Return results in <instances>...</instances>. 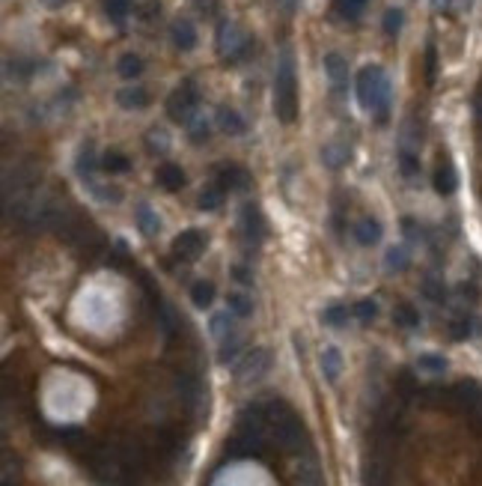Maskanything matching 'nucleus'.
<instances>
[{"label":"nucleus","mask_w":482,"mask_h":486,"mask_svg":"<svg viewBox=\"0 0 482 486\" xmlns=\"http://www.w3.org/2000/svg\"><path fill=\"white\" fill-rule=\"evenodd\" d=\"M117 102L125 110H141V108L149 105V93L143 90V87H122V90L117 93Z\"/></svg>","instance_id":"18"},{"label":"nucleus","mask_w":482,"mask_h":486,"mask_svg":"<svg viewBox=\"0 0 482 486\" xmlns=\"http://www.w3.org/2000/svg\"><path fill=\"white\" fill-rule=\"evenodd\" d=\"M435 75H438V51H435V45H429L426 48V84L429 87L435 84Z\"/></svg>","instance_id":"42"},{"label":"nucleus","mask_w":482,"mask_h":486,"mask_svg":"<svg viewBox=\"0 0 482 486\" xmlns=\"http://www.w3.org/2000/svg\"><path fill=\"white\" fill-rule=\"evenodd\" d=\"M420 290H423V295L429 298V302H435V305H443V298H447V290H443V283H441L438 278H432V275L423 281Z\"/></svg>","instance_id":"30"},{"label":"nucleus","mask_w":482,"mask_h":486,"mask_svg":"<svg viewBox=\"0 0 482 486\" xmlns=\"http://www.w3.org/2000/svg\"><path fill=\"white\" fill-rule=\"evenodd\" d=\"M238 349H241L238 334H226V338L221 340V361H223V364H230V361L238 355Z\"/></svg>","instance_id":"35"},{"label":"nucleus","mask_w":482,"mask_h":486,"mask_svg":"<svg viewBox=\"0 0 482 486\" xmlns=\"http://www.w3.org/2000/svg\"><path fill=\"white\" fill-rule=\"evenodd\" d=\"M200 105V93H197V84L194 81H185L182 87H176L167 98V114L173 122H191L194 120V110Z\"/></svg>","instance_id":"6"},{"label":"nucleus","mask_w":482,"mask_h":486,"mask_svg":"<svg viewBox=\"0 0 482 486\" xmlns=\"http://www.w3.org/2000/svg\"><path fill=\"white\" fill-rule=\"evenodd\" d=\"M268 367H271V352H268V349H250V352L235 364V379L241 385L256 382V379H262L265 373H268Z\"/></svg>","instance_id":"7"},{"label":"nucleus","mask_w":482,"mask_h":486,"mask_svg":"<svg viewBox=\"0 0 482 486\" xmlns=\"http://www.w3.org/2000/svg\"><path fill=\"white\" fill-rule=\"evenodd\" d=\"M230 310H233L235 316H241V319H245V316H250V314H253V302H250L247 295H241V293H233V295H230Z\"/></svg>","instance_id":"36"},{"label":"nucleus","mask_w":482,"mask_h":486,"mask_svg":"<svg viewBox=\"0 0 482 486\" xmlns=\"http://www.w3.org/2000/svg\"><path fill=\"white\" fill-rule=\"evenodd\" d=\"M325 72H327V78H331L334 84V90H346V84H349V63H346V57L342 54H327L325 57Z\"/></svg>","instance_id":"11"},{"label":"nucleus","mask_w":482,"mask_h":486,"mask_svg":"<svg viewBox=\"0 0 482 486\" xmlns=\"http://www.w3.org/2000/svg\"><path fill=\"white\" fill-rule=\"evenodd\" d=\"M247 182H250V177L241 167H223L221 170V188L226 191H245L247 188Z\"/></svg>","instance_id":"21"},{"label":"nucleus","mask_w":482,"mask_h":486,"mask_svg":"<svg viewBox=\"0 0 482 486\" xmlns=\"http://www.w3.org/2000/svg\"><path fill=\"white\" fill-rule=\"evenodd\" d=\"M420 370H426V373H447V358H441V355H420Z\"/></svg>","instance_id":"38"},{"label":"nucleus","mask_w":482,"mask_h":486,"mask_svg":"<svg viewBox=\"0 0 482 486\" xmlns=\"http://www.w3.org/2000/svg\"><path fill=\"white\" fill-rule=\"evenodd\" d=\"M322 373H325L327 382H337L339 379V373H342V355H339L337 346H327L325 352H322Z\"/></svg>","instance_id":"20"},{"label":"nucleus","mask_w":482,"mask_h":486,"mask_svg":"<svg viewBox=\"0 0 482 486\" xmlns=\"http://www.w3.org/2000/svg\"><path fill=\"white\" fill-rule=\"evenodd\" d=\"M471 331H474L471 319H455V322H450V334H452V340H467V338H471Z\"/></svg>","instance_id":"43"},{"label":"nucleus","mask_w":482,"mask_h":486,"mask_svg":"<svg viewBox=\"0 0 482 486\" xmlns=\"http://www.w3.org/2000/svg\"><path fill=\"white\" fill-rule=\"evenodd\" d=\"M265 412H268V423L274 430V439L277 445L283 447L289 454H301V447L307 445V430H304V423L298 421V415L292 412V409L280 400H274L265 406Z\"/></svg>","instance_id":"2"},{"label":"nucleus","mask_w":482,"mask_h":486,"mask_svg":"<svg viewBox=\"0 0 482 486\" xmlns=\"http://www.w3.org/2000/svg\"><path fill=\"white\" fill-rule=\"evenodd\" d=\"M354 316H358L363 326H370V322L378 316V305L372 302V298H363V302L354 305Z\"/></svg>","instance_id":"33"},{"label":"nucleus","mask_w":482,"mask_h":486,"mask_svg":"<svg viewBox=\"0 0 482 486\" xmlns=\"http://www.w3.org/2000/svg\"><path fill=\"white\" fill-rule=\"evenodd\" d=\"M354 239H358L360 245H378L382 242V224H378L375 218H363L358 227H354Z\"/></svg>","instance_id":"19"},{"label":"nucleus","mask_w":482,"mask_h":486,"mask_svg":"<svg viewBox=\"0 0 482 486\" xmlns=\"http://www.w3.org/2000/svg\"><path fill=\"white\" fill-rule=\"evenodd\" d=\"M129 9H131V0H105V12L113 18V21H122L125 15H129Z\"/></svg>","instance_id":"37"},{"label":"nucleus","mask_w":482,"mask_h":486,"mask_svg":"<svg viewBox=\"0 0 482 486\" xmlns=\"http://www.w3.org/2000/svg\"><path fill=\"white\" fill-rule=\"evenodd\" d=\"M218 129L223 134H233V138H238V134H245V120H241L238 110L233 108H218Z\"/></svg>","instance_id":"16"},{"label":"nucleus","mask_w":482,"mask_h":486,"mask_svg":"<svg viewBox=\"0 0 482 486\" xmlns=\"http://www.w3.org/2000/svg\"><path fill=\"white\" fill-rule=\"evenodd\" d=\"M48 4H57V0H48Z\"/></svg>","instance_id":"51"},{"label":"nucleus","mask_w":482,"mask_h":486,"mask_svg":"<svg viewBox=\"0 0 482 486\" xmlns=\"http://www.w3.org/2000/svg\"><path fill=\"white\" fill-rule=\"evenodd\" d=\"M322 322H325V326H331V328H342L349 322V307L346 305H331L322 314Z\"/></svg>","instance_id":"28"},{"label":"nucleus","mask_w":482,"mask_h":486,"mask_svg":"<svg viewBox=\"0 0 482 486\" xmlns=\"http://www.w3.org/2000/svg\"><path fill=\"white\" fill-rule=\"evenodd\" d=\"M402 24H405V15H402V9H387V12H384V21H382V27H384V33L390 36V39H396V36H399Z\"/></svg>","instance_id":"29"},{"label":"nucleus","mask_w":482,"mask_h":486,"mask_svg":"<svg viewBox=\"0 0 482 486\" xmlns=\"http://www.w3.org/2000/svg\"><path fill=\"white\" fill-rule=\"evenodd\" d=\"M384 263H387L390 271H405L411 260H408V251H405V248H390L387 257H384Z\"/></svg>","instance_id":"31"},{"label":"nucleus","mask_w":482,"mask_h":486,"mask_svg":"<svg viewBox=\"0 0 482 486\" xmlns=\"http://www.w3.org/2000/svg\"><path fill=\"white\" fill-rule=\"evenodd\" d=\"M447 4H450V0H435V6H438V9H443Z\"/></svg>","instance_id":"48"},{"label":"nucleus","mask_w":482,"mask_h":486,"mask_svg":"<svg viewBox=\"0 0 482 486\" xmlns=\"http://www.w3.org/2000/svg\"><path fill=\"white\" fill-rule=\"evenodd\" d=\"M393 322H396L399 328H417L420 326V314H417L411 305H399L396 310H393Z\"/></svg>","instance_id":"25"},{"label":"nucleus","mask_w":482,"mask_h":486,"mask_svg":"<svg viewBox=\"0 0 482 486\" xmlns=\"http://www.w3.org/2000/svg\"><path fill=\"white\" fill-rule=\"evenodd\" d=\"M101 167H105L108 173H125L131 167V161L125 158L122 153H105V158H101Z\"/></svg>","instance_id":"32"},{"label":"nucleus","mask_w":482,"mask_h":486,"mask_svg":"<svg viewBox=\"0 0 482 486\" xmlns=\"http://www.w3.org/2000/svg\"><path fill=\"white\" fill-rule=\"evenodd\" d=\"M399 400H411V397L417 394V385H414V376H411V373L408 370H402L399 373Z\"/></svg>","instance_id":"41"},{"label":"nucleus","mask_w":482,"mask_h":486,"mask_svg":"<svg viewBox=\"0 0 482 486\" xmlns=\"http://www.w3.org/2000/svg\"><path fill=\"white\" fill-rule=\"evenodd\" d=\"M399 170L405 173V177H417V173H420V158L405 149V153L399 155Z\"/></svg>","instance_id":"39"},{"label":"nucleus","mask_w":482,"mask_h":486,"mask_svg":"<svg viewBox=\"0 0 482 486\" xmlns=\"http://www.w3.org/2000/svg\"><path fill=\"white\" fill-rule=\"evenodd\" d=\"M274 114L280 122H295L298 117V84H295V63L292 54H283L280 66H277V81H274Z\"/></svg>","instance_id":"3"},{"label":"nucleus","mask_w":482,"mask_h":486,"mask_svg":"<svg viewBox=\"0 0 482 486\" xmlns=\"http://www.w3.org/2000/svg\"><path fill=\"white\" fill-rule=\"evenodd\" d=\"M337 9H339V15H346V18H358L363 12V6L358 0H337Z\"/></svg>","instance_id":"44"},{"label":"nucleus","mask_w":482,"mask_h":486,"mask_svg":"<svg viewBox=\"0 0 482 486\" xmlns=\"http://www.w3.org/2000/svg\"><path fill=\"white\" fill-rule=\"evenodd\" d=\"M455 185H459V177H455V167L450 165V161H441L438 170H435V191L450 197L455 191Z\"/></svg>","instance_id":"17"},{"label":"nucleus","mask_w":482,"mask_h":486,"mask_svg":"<svg viewBox=\"0 0 482 486\" xmlns=\"http://www.w3.org/2000/svg\"><path fill=\"white\" fill-rule=\"evenodd\" d=\"M194 6L202 12V15H214V12H218V0H194Z\"/></svg>","instance_id":"46"},{"label":"nucleus","mask_w":482,"mask_h":486,"mask_svg":"<svg viewBox=\"0 0 482 486\" xmlns=\"http://www.w3.org/2000/svg\"><path fill=\"white\" fill-rule=\"evenodd\" d=\"M36 182H39V167L33 161H21L18 167H12L4 177V203H15L21 197H30Z\"/></svg>","instance_id":"4"},{"label":"nucleus","mask_w":482,"mask_h":486,"mask_svg":"<svg viewBox=\"0 0 482 486\" xmlns=\"http://www.w3.org/2000/svg\"><path fill=\"white\" fill-rule=\"evenodd\" d=\"M176 385H179V394H182V400L185 403H197L200 400V382L194 379V376H188V373H182V376H179V382H176Z\"/></svg>","instance_id":"27"},{"label":"nucleus","mask_w":482,"mask_h":486,"mask_svg":"<svg viewBox=\"0 0 482 486\" xmlns=\"http://www.w3.org/2000/svg\"><path fill=\"white\" fill-rule=\"evenodd\" d=\"M358 4H360V6H366V0H358Z\"/></svg>","instance_id":"50"},{"label":"nucleus","mask_w":482,"mask_h":486,"mask_svg":"<svg viewBox=\"0 0 482 486\" xmlns=\"http://www.w3.org/2000/svg\"><path fill=\"white\" fill-rule=\"evenodd\" d=\"M346 158H349V149L339 146V143H327V146L322 149V161H325L327 167H334V170L346 165Z\"/></svg>","instance_id":"26"},{"label":"nucleus","mask_w":482,"mask_h":486,"mask_svg":"<svg viewBox=\"0 0 482 486\" xmlns=\"http://www.w3.org/2000/svg\"><path fill=\"white\" fill-rule=\"evenodd\" d=\"M117 72L122 75L125 81L141 78V72H143V60L137 57V54H122V57H119V66H117Z\"/></svg>","instance_id":"23"},{"label":"nucleus","mask_w":482,"mask_h":486,"mask_svg":"<svg viewBox=\"0 0 482 486\" xmlns=\"http://www.w3.org/2000/svg\"><path fill=\"white\" fill-rule=\"evenodd\" d=\"M134 218H137V227H141V233L146 236V239H152V236H158L161 233V218L152 212L149 203H141L134 212Z\"/></svg>","instance_id":"15"},{"label":"nucleus","mask_w":482,"mask_h":486,"mask_svg":"<svg viewBox=\"0 0 482 486\" xmlns=\"http://www.w3.org/2000/svg\"><path fill=\"white\" fill-rule=\"evenodd\" d=\"M170 39H173V45L179 48V51H191V48L197 45V30H194V24L188 21V18L173 21V27H170Z\"/></svg>","instance_id":"13"},{"label":"nucleus","mask_w":482,"mask_h":486,"mask_svg":"<svg viewBox=\"0 0 482 486\" xmlns=\"http://www.w3.org/2000/svg\"><path fill=\"white\" fill-rule=\"evenodd\" d=\"M233 275H235V281H241V283H250V281H253V278H250V271H247V269H241V266L233 269Z\"/></svg>","instance_id":"47"},{"label":"nucleus","mask_w":482,"mask_h":486,"mask_svg":"<svg viewBox=\"0 0 482 486\" xmlns=\"http://www.w3.org/2000/svg\"><path fill=\"white\" fill-rule=\"evenodd\" d=\"M363 486H387V463L382 456H366L363 459Z\"/></svg>","instance_id":"12"},{"label":"nucleus","mask_w":482,"mask_h":486,"mask_svg":"<svg viewBox=\"0 0 482 486\" xmlns=\"http://www.w3.org/2000/svg\"><path fill=\"white\" fill-rule=\"evenodd\" d=\"M155 179L164 191H179L182 185H185V170L179 165H173V161H164V165L158 167L155 173Z\"/></svg>","instance_id":"14"},{"label":"nucleus","mask_w":482,"mask_h":486,"mask_svg":"<svg viewBox=\"0 0 482 486\" xmlns=\"http://www.w3.org/2000/svg\"><path fill=\"white\" fill-rule=\"evenodd\" d=\"M476 427H479V433H482V415H479V418H476Z\"/></svg>","instance_id":"49"},{"label":"nucleus","mask_w":482,"mask_h":486,"mask_svg":"<svg viewBox=\"0 0 482 486\" xmlns=\"http://www.w3.org/2000/svg\"><path fill=\"white\" fill-rule=\"evenodd\" d=\"M206 251V236L200 230H182L179 236L173 239V257L176 260H185V263H194V260Z\"/></svg>","instance_id":"9"},{"label":"nucleus","mask_w":482,"mask_h":486,"mask_svg":"<svg viewBox=\"0 0 482 486\" xmlns=\"http://www.w3.org/2000/svg\"><path fill=\"white\" fill-rule=\"evenodd\" d=\"M241 227H245V236L250 242H262L265 239V221H262V212L247 203L245 212H241Z\"/></svg>","instance_id":"10"},{"label":"nucleus","mask_w":482,"mask_h":486,"mask_svg":"<svg viewBox=\"0 0 482 486\" xmlns=\"http://www.w3.org/2000/svg\"><path fill=\"white\" fill-rule=\"evenodd\" d=\"M191 302H194L197 307L206 310V307L214 302V283H211V281H197V283L191 286Z\"/></svg>","instance_id":"24"},{"label":"nucleus","mask_w":482,"mask_h":486,"mask_svg":"<svg viewBox=\"0 0 482 486\" xmlns=\"http://www.w3.org/2000/svg\"><path fill=\"white\" fill-rule=\"evenodd\" d=\"M211 331H214V338H226V334H233V316L230 314H218L211 319Z\"/></svg>","instance_id":"40"},{"label":"nucleus","mask_w":482,"mask_h":486,"mask_svg":"<svg viewBox=\"0 0 482 486\" xmlns=\"http://www.w3.org/2000/svg\"><path fill=\"white\" fill-rule=\"evenodd\" d=\"M191 141H194V143L209 141V122H206V120H197L194 126H191Z\"/></svg>","instance_id":"45"},{"label":"nucleus","mask_w":482,"mask_h":486,"mask_svg":"<svg viewBox=\"0 0 482 486\" xmlns=\"http://www.w3.org/2000/svg\"><path fill=\"white\" fill-rule=\"evenodd\" d=\"M358 102L363 110L378 117V122L387 120L390 110V81L382 66H363L358 72Z\"/></svg>","instance_id":"1"},{"label":"nucleus","mask_w":482,"mask_h":486,"mask_svg":"<svg viewBox=\"0 0 482 486\" xmlns=\"http://www.w3.org/2000/svg\"><path fill=\"white\" fill-rule=\"evenodd\" d=\"M223 188H221V185H209V188H202L200 191V209L202 212H214V209H221L223 206Z\"/></svg>","instance_id":"22"},{"label":"nucleus","mask_w":482,"mask_h":486,"mask_svg":"<svg viewBox=\"0 0 482 486\" xmlns=\"http://www.w3.org/2000/svg\"><path fill=\"white\" fill-rule=\"evenodd\" d=\"M74 167H78V173H81L84 179H90V177H93V170H96V155H93V146H84V149H81L78 165H74Z\"/></svg>","instance_id":"34"},{"label":"nucleus","mask_w":482,"mask_h":486,"mask_svg":"<svg viewBox=\"0 0 482 486\" xmlns=\"http://www.w3.org/2000/svg\"><path fill=\"white\" fill-rule=\"evenodd\" d=\"M250 51V36L238 27V24L233 21H221L218 27V54L223 60H230V63H235V60H241Z\"/></svg>","instance_id":"5"},{"label":"nucleus","mask_w":482,"mask_h":486,"mask_svg":"<svg viewBox=\"0 0 482 486\" xmlns=\"http://www.w3.org/2000/svg\"><path fill=\"white\" fill-rule=\"evenodd\" d=\"M452 403L462 409V412L479 418L482 415V385L474 379H464L452 388Z\"/></svg>","instance_id":"8"}]
</instances>
